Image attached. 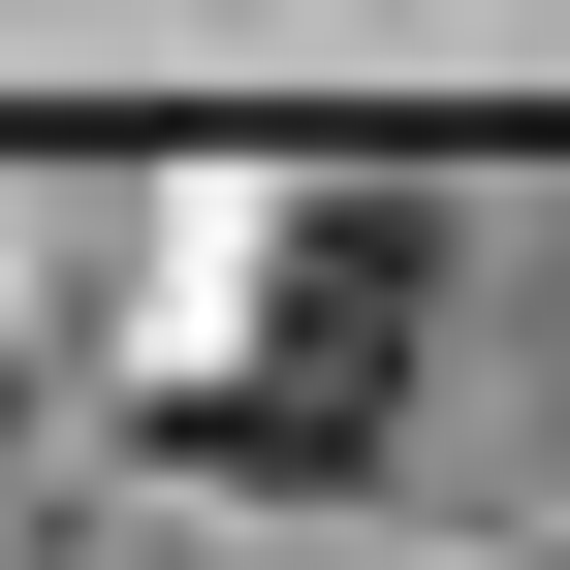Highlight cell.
<instances>
[{
	"mask_svg": "<svg viewBox=\"0 0 570 570\" xmlns=\"http://www.w3.org/2000/svg\"><path fill=\"white\" fill-rule=\"evenodd\" d=\"M381 381H412V223H317V254H285V348L190 412V444H223V475H348Z\"/></svg>",
	"mask_w": 570,
	"mask_h": 570,
	"instance_id": "1",
	"label": "cell"
},
{
	"mask_svg": "<svg viewBox=\"0 0 570 570\" xmlns=\"http://www.w3.org/2000/svg\"><path fill=\"white\" fill-rule=\"evenodd\" d=\"M96 570H190V539H96Z\"/></svg>",
	"mask_w": 570,
	"mask_h": 570,
	"instance_id": "2",
	"label": "cell"
},
{
	"mask_svg": "<svg viewBox=\"0 0 570 570\" xmlns=\"http://www.w3.org/2000/svg\"><path fill=\"white\" fill-rule=\"evenodd\" d=\"M539 570H570V539H539Z\"/></svg>",
	"mask_w": 570,
	"mask_h": 570,
	"instance_id": "3",
	"label": "cell"
}]
</instances>
